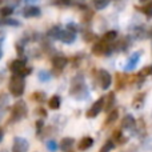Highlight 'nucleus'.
<instances>
[{"label":"nucleus","mask_w":152,"mask_h":152,"mask_svg":"<svg viewBox=\"0 0 152 152\" xmlns=\"http://www.w3.org/2000/svg\"><path fill=\"white\" fill-rule=\"evenodd\" d=\"M27 115V105L24 102H16L12 107V112H11V121H19L20 119L26 118Z\"/></svg>","instance_id":"f257e3e1"},{"label":"nucleus","mask_w":152,"mask_h":152,"mask_svg":"<svg viewBox=\"0 0 152 152\" xmlns=\"http://www.w3.org/2000/svg\"><path fill=\"white\" fill-rule=\"evenodd\" d=\"M24 87H26V84H24V80L20 77V76H13V77L11 79L10 91L15 97H19L23 95Z\"/></svg>","instance_id":"f03ea898"},{"label":"nucleus","mask_w":152,"mask_h":152,"mask_svg":"<svg viewBox=\"0 0 152 152\" xmlns=\"http://www.w3.org/2000/svg\"><path fill=\"white\" fill-rule=\"evenodd\" d=\"M28 150H29V143L27 139L20 137V136H16L15 139H13L11 152H27Z\"/></svg>","instance_id":"7ed1b4c3"},{"label":"nucleus","mask_w":152,"mask_h":152,"mask_svg":"<svg viewBox=\"0 0 152 152\" xmlns=\"http://www.w3.org/2000/svg\"><path fill=\"white\" fill-rule=\"evenodd\" d=\"M103 108H104V97H100V99H97L96 102L91 105V108L87 111V118H89V119L96 118Z\"/></svg>","instance_id":"20e7f679"},{"label":"nucleus","mask_w":152,"mask_h":152,"mask_svg":"<svg viewBox=\"0 0 152 152\" xmlns=\"http://www.w3.org/2000/svg\"><path fill=\"white\" fill-rule=\"evenodd\" d=\"M92 52H94V55H96V56L107 55V53L110 52V44H108V42H105V40L97 42L96 44L92 47Z\"/></svg>","instance_id":"39448f33"},{"label":"nucleus","mask_w":152,"mask_h":152,"mask_svg":"<svg viewBox=\"0 0 152 152\" xmlns=\"http://www.w3.org/2000/svg\"><path fill=\"white\" fill-rule=\"evenodd\" d=\"M111 75L108 74L105 69H100L99 71V84L102 87V89H108L111 86Z\"/></svg>","instance_id":"423d86ee"},{"label":"nucleus","mask_w":152,"mask_h":152,"mask_svg":"<svg viewBox=\"0 0 152 152\" xmlns=\"http://www.w3.org/2000/svg\"><path fill=\"white\" fill-rule=\"evenodd\" d=\"M92 145H94V139H92L91 136H84L83 139L79 142L77 148H79V151H87V150H89Z\"/></svg>","instance_id":"0eeeda50"},{"label":"nucleus","mask_w":152,"mask_h":152,"mask_svg":"<svg viewBox=\"0 0 152 152\" xmlns=\"http://www.w3.org/2000/svg\"><path fill=\"white\" fill-rule=\"evenodd\" d=\"M74 137H64L60 142V150L63 152H71V148L74 147Z\"/></svg>","instance_id":"6e6552de"},{"label":"nucleus","mask_w":152,"mask_h":152,"mask_svg":"<svg viewBox=\"0 0 152 152\" xmlns=\"http://www.w3.org/2000/svg\"><path fill=\"white\" fill-rule=\"evenodd\" d=\"M135 126V119L132 115H126L123 118V120H121V128L124 129H129L132 128V127Z\"/></svg>","instance_id":"1a4fd4ad"},{"label":"nucleus","mask_w":152,"mask_h":152,"mask_svg":"<svg viewBox=\"0 0 152 152\" xmlns=\"http://www.w3.org/2000/svg\"><path fill=\"white\" fill-rule=\"evenodd\" d=\"M10 68H11V71L15 72V74H21V72H23V69L26 68V66H24V63L21 60H15V61H12V63H11Z\"/></svg>","instance_id":"9d476101"},{"label":"nucleus","mask_w":152,"mask_h":152,"mask_svg":"<svg viewBox=\"0 0 152 152\" xmlns=\"http://www.w3.org/2000/svg\"><path fill=\"white\" fill-rule=\"evenodd\" d=\"M113 103H115V94L111 92V94H108L107 97H104V110L110 112L112 105H113Z\"/></svg>","instance_id":"9b49d317"},{"label":"nucleus","mask_w":152,"mask_h":152,"mask_svg":"<svg viewBox=\"0 0 152 152\" xmlns=\"http://www.w3.org/2000/svg\"><path fill=\"white\" fill-rule=\"evenodd\" d=\"M112 140L113 143H120V144H124V143L127 142L126 137H123V134H121L120 129H116V131H113V135H112Z\"/></svg>","instance_id":"f8f14e48"},{"label":"nucleus","mask_w":152,"mask_h":152,"mask_svg":"<svg viewBox=\"0 0 152 152\" xmlns=\"http://www.w3.org/2000/svg\"><path fill=\"white\" fill-rule=\"evenodd\" d=\"M48 107H50L51 110H59V108H60V97H59L58 95L52 96L48 100Z\"/></svg>","instance_id":"ddd939ff"},{"label":"nucleus","mask_w":152,"mask_h":152,"mask_svg":"<svg viewBox=\"0 0 152 152\" xmlns=\"http://www.w3.org/2000/svg\"><path fill=\"white\" fill-rule=\"evenodd\" d=\"M119 118V111L118 110H111L110 113H108L107 119H105V124H112L118 120Z\"/></svg>","instance_id":"4468645a"},{"label":"nucleus","mask_w":152,"mask_h":152,"mask_svg":"<svg viewBox=\"0 0 152 152\" xmlns=\"http://www.w3.org/2000/svg\"><path fill=\"white\" fill-rule=\"evenodd\" d=\"M52 63H53V67H55V68L63 69L64 67H66V64H67V59L66 58H55Z\"/></svg>","instance_id":"2eb2a0df"},{"label":"nucleus","mask_w":152,"mask_h":152,"mask_svg":"<svg viewBox=\"0 0 152 152\" xmlns=\"http://www.w3.org/2000/svg\"><path fill=\"white\" fill-rule=\"evenodd\" d=\"M113 148H115V143L112 142V140H107V142L104 143V144H103V147L100 148V151L99 152H111L113 150Z\"/></svg>","instance_id":"dca6fc26"},{"label":"nucleus","mask_w":152,"mask_h":152,"mask_svg":"<svg viewBox=\"0 0 152 152\" xmlns=\"http://www.w3.org/2000/svg\"><path fill=\"white\" fill-rule=\"evenodd\" d=\"M140 11H142V12H144L145 15L148 16V18H152V3H150V4H147L145 7L140 8Z\"/></svg>","instance_id":"f3484780"},{"label":"nucleus","mask_w":152,"mask_h":152,"mask_svg":"<svg viewBox=\"0 0 152 152\" xmlns=\"http://www.w3.org/2000/svg\"><path fill=\"white\" fill-rule=\"evenodd\" d=\"M47 150L50 152H56L58 151V143L53 142V140H51V142L47 143Z\"/></svg>","instance_id":"a211bd4d"},{"label":"nucleus","mask_w":152,"mask_h":152,"mask_svg":"<svg viewBox=\"0 0 152 152\" xmlns=\"http://www.w3.org/2000/svg\"><path fill=\"white\" fill-rule=\"evenodd\" d=\"M115 37H116V31H111V32H107V34L104 35L103 40H105V42H112Z\"/></svg>","instance_id":"6ab92c4d"},{"label":"nucleus","mask_w":152,"mask_h":152,"mask_svg":"<svg viewBox=\"0 0 152 152\" xmlns=\"http://www.w3.org/2000/svg\"><path fill=\"white\" fill-rule=\"evenodd\" d=\"M152 74V66L150 67H144V68L142 69V71L139 72V77H142V76H148Z\"/></svg>","instance_id":"aec40b11"},{"label":"nucleus","mask_w":152,"mask_h":152,"mask_svg":"<svg viewBox=\"0 0 152 152\" xmlns=\"http://www.w3.org/2000/svg\"><path fill=\"white\" fill-rule=\"evenodd\" d=\"M124 83H126V79H124V76L120 75V74H118V86H116V88L121 89L124 87Z\"/></svg>","instance_id":"412c9836"},{"label":"nucleus","mask_w":152,"mask_h":152,"mask_svg":"<svg viewBox=\"0 0 152 152\" xmlns=\"http://www.w3.org/2000/svg\"><path fill=\"white\" fill-rule=\"evenodd\" d=\"M28 11H26L24 12V15L26 16H36V15H39V10L37 8H27Z\"/></svg>","instance_id":"4be33fe9"},{"label":"nucleus","mask_w":152,"mask_h":152,"mask_svg":"<svg viewBox=\"0 0 152 152\" xmlns=\"http://www.w3.org/2000/svg\"><path fill=\"white\" fill-rule=\"evenodd\" d=\"M44 94H42V92H35L34 95H32V99L35 100V102H43L44 100Z\"/></svg>","instance_id":"5701e85b"},{"label":"nucleus","mask_w":152,"mask_h":152,"mask_svg":"<svg viewBox=\"0 0 152 152\" xmlns=\"http://www.w3.org/2000/svg\"><path fill=\"white\" fill-rule=\"evenodd\" d=\"M108 4V0H95V7L99 10V8H103Z\"/></svg>","instance_id":"b1692460"},{"label":"nucleus","mask_w":152,"mask_h":152,"mask_svg":"<svg viewBox=\"0 0 152 152\" xmlns=\"http://www.w3.org/2000/svg\"><path fill=\"white\" fill-rule=\"evenodd\" d=\"M42 128H43V121H42V120H37V121H36V129H37V135L40 134V131H42Z\"/></svg>","instance_id":"393cba45"},{"label":"nucleus","mask_w":152,"mask_h":152,"mask_svg":"<svg viewBox=\"0 0 152 152\" xmlns=\"http://www.w3.org/2000/svg\"><path fill=\"white\" fill-rule=\"evenodd\" d=\"M11 12H12L11 8H3V11L0 13H1V15H8V13H11Z\"/></svg>","instance_id":"a878e982"},{"label":"nucleus","mask_w":152,"mask_h":152,"mask_svg":"<svg viewBox=\"0 0 152 152\" xmlns=\"http://www.w3.org/2000/svg\"><path fill=\"white\" fill-rule=\"evenodd\" d=\"M37 113H39V115H42V116H47V112H45V110H43V108H39V110H37Z\"/></svg>","instance_id":"bb28decb"},{"label":"nucleus","mask_w":152,"mask_h":152,"mask_svg":"<svg viewBox=\"0 0 152 152\" xmlns=\"http://www.w3.org/2000/svg\"><path fill=\"white\" fill-rule=\"evenodd\" d=\"M142 1H148V0H142Z\"/></svg>","instance_id":"cd10ccee"},{"label":"nucleus","mask_w":152,"mask_h":152,"mask_svg":"<svg viewBox=\"0 0 152 152\" xmlns=\"http://www.w3.org/2000/svg\"><path fill=\"white\" fill-rule=\"evenodd\" d=\"M0 136H1V132H0Z\"/></svg>","instance_id":"c85d7f7f"}]
</instances>
